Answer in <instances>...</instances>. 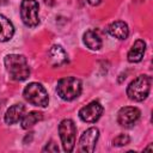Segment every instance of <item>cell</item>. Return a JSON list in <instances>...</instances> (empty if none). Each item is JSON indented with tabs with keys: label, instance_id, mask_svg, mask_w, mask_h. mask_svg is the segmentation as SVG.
<instances>
[{
	"label": "cell",
	"instance_id": "cell-10",
	"mask_svg": "<svg viewBox=\"0 0 153 153\" xmlns=\"http://www.w3.org/2000/svg\"><path fill=\"white\" fill-rule=\"evenodd\" d=\"M145 50H146V43L145 41L142 39H136L134 42V44L131 45L129 53H128V61L131 62V63H136V62H140L143 57V54H145Z\"/></svg>",
	"mask_w": 153,
	"mask_h": 153
},
{
	"label": "cell",
	"instance_id": "cell-15",
	"mask_svg": "<svg viewBox=\"0 0 153 153\" xmlns=\"http://www.w3.org/2000/svg\"><path fill=\"white\" fill-rule=\"evenodd\" d=\"M84 43L91 50H98L102 48V39L93 30H87L84 33Z\"/></svg>",
	"mask_w": 153,
	"mask_h": 153
},
{
	"label": "cell",
	"instance_id": "cell-19",
	"mask_svg": "<svg viewBox=\"0 0 153 153\" xmlns=\"http://www.w3.org/2000/svg\"><path fill=\"white\" fill-rule=\"evenodd\" d=\"M32 136H33V134H32V133H29V134H27V135L24 137V143H27V141H29V142H31Z\"/></svg>",
	"mask_w": 153,
	"mask_h": 153
},
{
	"label": "cell",
	"instance_id": "cell-9",
	"mask_svg": "<svg viewBox=\"0 0 153 153\" xmlns=\"http://www.w3.org/2000/svg\"><path fill=\"white\" fill-rule=\"evenodd\" d=\"M99 137V130L96 127H91L86 129L79 140V149L84 153H92L96 148V143Z\"/></svg>",
	"mask_w": 153,
	"mask_h": 153
},
{
	"label": "cell",
	"instance_id": "cell-8",
	"mask_svg": "<svg viewBox=\"0 0 153 153\" xmlns=\"http://www.w3.org/2000/svg\"><path fill=\"white\" fill-rule=\"evenodd\" d=\"M103 110L104 109H103L102 104L97 100H93L79 110V117L81 121H84L86 123H94L100 118Z\"/></svg>",
	"mask_w": 153,
	"mask_h": 153
},
{
	"label": "cell",
	"instance_id": "cell-7",
	"mask_svg": "<svg viewBox=\"0 0 153 153\" xmlns=\"http://www.w3.org/2000/svg\"><path fill=\"white\" fill-rule=\"evenodd\" d=\"M141 112L135 106H123L117 112V122L121 127L131 128L140 118Z\"/></svg>",
	"mask_w": 153,
	"mask_h": 153
},
{
	"label": "cell",
	"instance_id": "cell-18",
	"mask_svg": "<svg viewBox=\"0 0 153 153\" xmlns=\"http://www.w3.org/2000/svg\"><path fill=\"white\" fill-rule=\"evenodd\" d=\"M43 152H59V147L54 141H50L47 143V146L43 148Z\"/></svg>",
	"mask_w": 153,
	"mask_h": 153
},
{
	"label": "cell",
	"instance_id": "cell-13",
	"mask_svg": "<svg viewBox=\"0 0 153 153\" xmlns=\"http://www.w3.org/2000/svg\"><path fill=\"white\" fill-rule=\"evenodd\" d=\"M108 32L115 37V38H118V39H126L129 35V29H128V25L122 22V20H117V22H114L109 25L108 27Z\"/></svg>",
	"mask_w": 153,
	"mask_h": 153
},
{
	"label": "cell",
	"instance_id": "cell-2",
	"mask_svg": "<svg viewBox=\"0 0 153 153\" xmlns=\"http://www.w3.org/2000/svg\"><path fill=\"white\" fill-rule=\"evenodd\" d=\"M82 86H81V81L78 78L74 76H66L59 80L57 85H56V92L60 96L61 99L63 100H73L75 98H78L81 93Z\"/></svg>",
	"mask_w": 153,
	"mask_h": 153
},
{
	"label": "cell",
	"instance_id": "cell-17",
	"mask_svg": "<svg viewBox=\"0 0 153 153\" xmlns=\"http://www.w3.org/2000/svg\"><path fill=\"white\" fill-rule=\"evenodd\" d=\"M129 142H130V137H129V135H127V134H120V135H117V136L112 140L114 146H117V147L126 146V145H128Z\"/></svg>",
	"mask_w": 153,
	"mask_h": 153
},
{
	"label": "cell",
	"instance_id": "cell-11",
	"mask_svg": "<svg viewBox=\"0 0 153 153\" xmlns=\"http://www.w3.org/2000/svg\"><path fill=\"white\" fill-rule=\"evenodd\" d=\"M25 114V105L23 104H14L7 109L5 114V122L7 124H14L22 120Z\"/></svg>",
	"mask_w": 153,
	"mask_h": 153
},
{
	"label": "cell",
	"instance_id": "cell-6",
	"mask_svg": "<svg viewBox=\"0 0 153 153\" xmlns=\"http://www.w3.org/2000/svg\"><path fill=\"white\" fill-rule=\"evenodd\" d=\"M38 2L36 0H23L20 4V17L26 26L33 27L39 23Z\"/></svg>",
	"mask_w": 153,
	"mask_h": 153
},
{
	"label": "cell",
	"instance_id": "cell-3",
	"mask_svg": "<svg viewBox=\"0 0 153 153\" xmlns=\"http://www.w3.org/2000/svg\"><path fill=\"white\" fill-rule=\"evenodd\" d=\"M152 85V78L149 75H139L127 87V96L135 102H142L147 98Z\"/></svg>",
	"mask_w": 153,
	"mask_h": 153
},
{
	"label": "cell",
	"instance_id": "cell-20",
	"mask_svg": "<svg viewBox=\"0 0 153 153\" xmlns=\"http://www.w3.org/2000/svg\"><path fill=\"white\" fill-rule=\"evenodd\" d=\"M87 1H88V4L92 5V6H97V5H99V4L102 2V0H87Z\"/></svg>",
	"mask_w": 153,
	"mask_h": 153
},
{
	"label": "cell",
	"instance_id": "cell-5",
	"mask_svg": "<svg viewBox=\"0 0 153 153\" xmlns=\"http://www.w3.org/2000/svg\"><path fill=\"white\" fill-rule=\"evenodd\" d=\"M59 134L62 142V147L66 152H72L75 146L76 127L71 118H65L59 124Z\"/></svg>",
	"mask_w": 153,
	"mask_h": 153
},
{
	"label": "cell",
	"instance_id": "cell-12",
	"mask_svg": "<svg viewBox=\"0 0 153 153\" xmlns=\"http://www.w3.org/2000/svg\"><path fill=\"white\" fill-rule=\"evenodd\" d=\"M49 60H50V63L54 66V67H59V66H62L63 63L67 62V54L66 51L63 50V48L61 45H53L50 49H49Z\"/></svg>",
	"mask_w": 153,
	"mask_h": 153
},
{
	"label": "cell",
	"instance_id": "cell-16",
	"mask_svg": "<svg viewBox=\"0 0 153 153\" xmlns=\"http://www.w3.org/2000/svg\"><path fill=\"white\" fill-rule=\"evenodd\" d=\"M42 120H43V114L42 112L30 111L29 114H24V116L20 120V124H22L23 129H29Z\"/></svg>",
	"mask_w": 153,
	"mask_h": 153
},
{
	"label": "cell",
	"instance_id": "cell-4",
	"mask_svg": "<svg viewBox=\"0 0 153 153\" xmlns=\"http://www.w3.org/2000/svg\"><path fill=\"white\" fill-rule=\"evenodd\" d=\"M23 96L30 104L35 106H39V108L48 106L49 103L48 92L45 91L44 86L39 82H30L29 85H26L23 91Z\"/></svg>",
	"mask_w": 153,
	"mask_h": 153
},
{
	"label": "cell",
	"instance_id": "cell-14",
	"mask_svg": "<svg viewBox=\"0 0 153 153\" xmlns=\"http://www.w3.org/2000/svg\"><path fill=\"white\" fill-rule=\"evenodd\" d=\"M14 27L10 19L0 14V42H7L13 37Z\"/></svg>",
	"mask_w": 153,
	"mask_h": 153
},
{
	"label": "cell",
	"instance_id": "cell-1",
	"mask_svg": "<svg viewBox=\"0 0 153 153\" xmlns=\"http://www.w3.org/2000/svg\"><path fill=\"white\" fill-rule=\"evenodd\" d=\"M5 67L11 76L16 81L26 80L30 75V67L25 56L19 54H8L4 59Z\"/></svg>",
	"mask_w": 153,
	"mask_h": 153
}]
</instances>
